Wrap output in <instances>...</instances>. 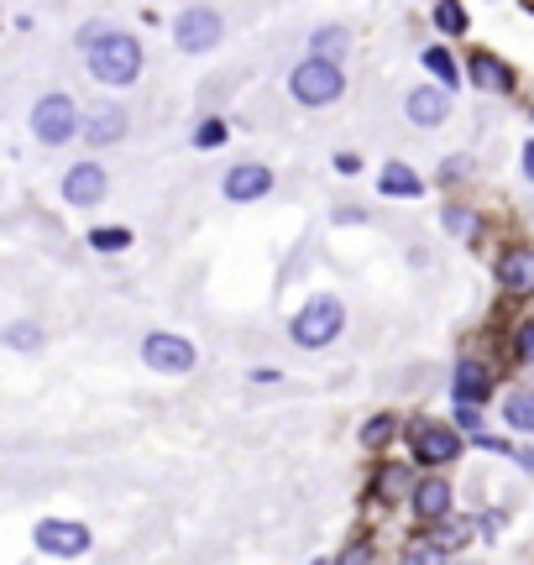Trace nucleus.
Listing matches in <instances>:
<instances>
[{"label":"nucleus","mask_w":534,"mask_h":565,"mask_svg":"<svg viewBox=\"0 0 534 565\" xmlns=\"http://www.w3.org/2000/svg\"><path fill=\"white\" fill-rule=\"evenodd\" d=\"M89 246L94 252H120V246H131V231L126 226H100V231H89Z\"/></svg>","instance_id":"obj_21"},{"label":"nucleus","mask_w":534,"mask_h":565,"mask_svg":"<svg viewBox=\"0 0 534 565\" xmlns=\"http://www.w3.org/2000/svg\"><path fill=\"white\" fill-rule=\"evenodd\" d=\"M415 455L424 461V466H445V461H456V455H461V440H456L445 424L419 419V424H415Z\"/></svg>","instance_id":"obj_7"},{"label":"nucleus","mask_w":534,"mask_h":565,"mask_svg":"<svg viewBox=\"0 0 534 565\" xmlns=\"http://www.w3.org/2000/svg\"><path fill=\"white\" fill-rule=\"evenodd\" d=\"M435 27H441L445 37H461V31H467V11H461L456 0H441V5H435Z\"/></svg>","instance_id":"obj_19"},{"label":"nucleus","mask_w":534,"mask_h":565,"mask_svg":"<svg viewBox=\"0 0 534 565\" xmlns=\"http://www.w3.org/2000/svg\"><path fill=\"white\" fill-rule=\"evenodd\" d=\"M341 325H346V309H341L335 298H309V304H304V309L294 314L289 335H294L298 346L320 351V346H330V341L341 335Z\"/></svg>","instance_id":"obj_3"},{"label":"nucleus","mask_w":534,"mask_h":565,"mask_svg":"<svg viewBox=\"0 0 534 565\" xmlns=\"http://www.w3.org/2000/svg\"><path fill=\"white\" fill-rule=\"evenodd\" d=\"M387 435H393V419H367V424H361V446H383Z\"/></svg>","instance_id":"obj_24"},{"label":"nucleus","mask_w":534,"mask_h":565,"mask_svg":"<svg viewBox=\"0 0 534 565\" xmlns=\"http://www.w3.org/2000/svg\"><path fill=\"white\" fill-rule=\"evenodd\" d=\"M142 361H148L152 372H189L194 367V346L183 341V335H148V346H142Z\"/></svg>","instance_id":"obj_6"},{"label":"nucleus","mask_w":534,"mask_h":565,"mask_svg":"<svg viewBox=\"0 0 534 565\" xmlns=\"http://www.w3.org/2000/svg\"><path fill=\"white\" fill-rule=\"evenodd\" d=\"M79 48L89 53V68L100 85H131L142 74V48L137 37L126 31H105V27H85L79 31Z\"/></svg>","instance_id":"obj_1"},{"label":"nucleus","mask_w":534,"mask_h":565,"mask_svg":"<svg viewBox=\"0 0 534 565\" xmlns=\"http://www.w3.org/2000/svg\"><path fill=\"white\" fill-rule=\"evenodd\" d=\"M194 142H200V147H220V142H226V126H220V120H205V126L194 131Z\"/></svg>","instance_id":"obj_26"},{"label":"nucleus","mask_w":534,"mask_h":565,"mask_svg":"<svg viewBox=\"0 0 534 565\" xmlns=\"http://www.w3.org/2000/svg\"><path fill=\"white\" fill-rule=\"evenodd\" d=\"M37 544L48 555H79V550H89V529L74 524V518H42L37 524Z\"/></svg>","instance_id":"obj_8"},{"label":"nucleus","mask_w":534,"mask_h":565,"mask_svg":"<svg viewBox=\"0 0 534 565\" xmlns=\"http://www.w3.org/2000/svg\"><path fill=\"white\" fill-rule=\"evenodd\" d=\"M267 189H272V174H267L263 163H241L226 174V200H237V205H252V200H263Z\"/></svg>","instance_id":"obj_9"},{"label":"nucleus","mask_w":534,"mask_h":565,"mask_svg":"<svg viewBox=\"0 0 534 565\" xmlns=\"http://www.w3.org/2000/svg\"><path fill=\"white\" fill-rule=\"evenodd\" d=\"M378 487H383V498H398V492L409 487V472H404V466H383V476H378Z\"/></svg>","instance_id":"obj_25"},{"label":"nucleus","mask_w":534,"mask_h":565,"mask_svg":"<svg viewBox=\"0 0 534 565\" xmlns=\"http://www.w3.org/2000/svg\"><path fill=\"white\" fill-rule=\"evenodd\" d=\"M424 68H430L441 85H461V68L450 63V53H445V48H424Z\"/></svg>","instance_id":"obj_18"},{"label":"nucleus","mask_w":534,"mask_h":565,"mask_svg":"<svg viewBox=\"0 0 534 565\" xmlns=\"http://www.w3.org/2000/svg\"><path fill=\"white\" fill-rule=\"evenodd\" d=\"M116 137H126V111H116V105H100L94 116H85V142H116Z\"/></svg>","instance_id":"obj_13"},{"label":"nucleus","mask_w":534,"mask_h":565,"mask_svg":"<svg viewBox=\"0 0 534 565\" xmlns=\"http://www.w3.org/2000/svg\"><path fill=\"white\" fill-rule=\"evenodd\" d=\"M346 42H352V37H346L341 27L315 31V53H320V59H341V53H346Z\"/></svg>","instance_id":"obj_22"},{"label":"nucleus","mask_w":534,"mask_h":565,"mask_svg":"<svg viewBox=\"0 0 534 565\" xmlns=\"http://www.w3.org/2000/svg\"><path fill=\"white\" fill-rule=\"evenodd\" d=\"M445 231H456V236H472V231H476V215H472V209H461V205H450V209H445Z\"/></svg>","instance_id":"obj_23"},{"label":"nucleus","mask_w":534,"mask_h":565,"mask_svg":"<svg viewBox=\"0 0 534 565\" xmlns=\"http://www.w3.org/2000/svg\"><path fill=\"white\" fill-rule=\"evenodd\" d=\"M493 393V372L482 361H461L456 367V403H482Z\"/></svg>","instance_id":"obj_12"},{"label":"nucleus","mask_w":534,"mask_h":565,"mask_svg":"<svg viewBox=\"0 0 534 565\" xmlns=\"http://www.w3.org/2000/svg\"><path fill=\"white\" fill-rule=\"evenodd\" d=\"M5 341H11V346H37V330H31V325H11V330H5Z\"/></svg>","instance_id":"obj_27"},{"label":"nucleus","mask_w":534,"mask_h":565,"mask_svg":"<svg viewBox=\"0 0 534 565\" xmlns=\"http://www.w3.org/2000/svg\"><path fill=\"white\" fill-rule=\"evenodd\" d=\"M504 419L513 424V429H530L534 435V393H519L513 403H504Z\"/></svg>","instance_id":"obj_20"},{"label":"nucleus","mask_w":534,"mask_h":565,"mask_svg":"<svg viewBox=\"0 0 534 565\" xmlns=\"http://www.w3.org/2000/svg\"><path fill=\"white\" fill-rule=\"evenodd\" d=\"M63 200L68 205H100L105 200V174L94 163H79L68 179H63Z\"/></svg>","instance_id":"obj_10"},{"label":"nucleus","mask_w":534,"mask_h":565,"mask_svg":"<svg viewBox=\"0 0 534 565\" xmlns=\"http://www.w3.org/2000/svg\"><path fill=\"white\" fill-rule=\"evenodd\" d=\"M378 189H383L387 200H415V194H419V174H409L404 163H387L383 174H378Z\"/></svg>","instance_id":"obj_16"},{"label":"nucleus","mask_w":534,"mask_h":565,"mask_svg":"<svg viewBox=\"0 0 534 565\" xmlns=\"http://www.w3.org/2000/svg\"><path fill=\"white\" fill-rule=\"evenodd\" d=\"M174 42L183 53H209L215 42H220V16L209 11V5H194V11H183L174 22Z\"/></svg>","instance_id":"obj_5"},{"label":"nucleus","mask_w":534,"mask_h":565,"mask_svg":"<svg viewBox=\"0 0 534 565\" xmlns=\"http://www.w3.org/2000/svg\"><path fill=\"white\" fill-rule=\"evenodd\" d=\"M524 174H530V183H534V142L524 147Z\"/></svg>","instance_id":"obj_29"},{"label":"nucleus","mask_w":534,"mask_h":565,"mask_svg":"<svg viewBox=\"0 0 534 565\" xmlns=\"http://www.w3.org/2000/svg\"><path fill=\"white\" fill-rule=\"evenodd\" d=\"M289 90H294L298 105H330V100H341V90H346V74L335 68L330 59H304L294 68V79H289Z\"/></svg>","instance_id":"obj_2"},{"label":"nucleus","mask_w":534,"mask_h":565,"mask_svg":"<svg viewBox=\"0 0 534 565\" xmlns=\"http://www.w3.org/2000/svg\"><path fill=\"white\" fill-rule=\"evenodd\" d=\"M415 513L419 518H445V513H450V481H441V476L419 481L415 487Z\"/></svg>","instance_id":"obj_14"},{"label":"nucleus","mask_w":534,"mask_h":565,"mask_svg":"<svg viewBox=\"0 0 534 565\" xmlns=\"http://www.w3.org/2000/svg\"><path fill=\"white\" fill-rule=\"evenodd\" d=\"M445 111H450V105H445V90H415L409 94V120H415V126H441Z\"/></svg>","instance_id":"obj_15"},{"label":"nucleus","mask_w":534,"mask_h":565,"mask_svg":"<svg viewBox=\"0 0 534 565\" xmlns=\"http://www.w3.org/2000/svg\"><path fill=\"white\" fill-rule=\"evenodd\" d=\"M472 85H482V90H508V68L498 59H472Z\"/></svg>","instance_id":"obj_17"},{"label":"nucleus","mask_w":534,"mask_h":565,"mask_svg":"<svg viewBox=\"0 0 534 565\" xmlns=\"http://www.w3.org/2000/svg\"><path fill=\"white\" fill-rule=\"evenodd\" d=\"M519 361H530V367H534V320L519 330Z\"/></svg>","instance_id":"obj_28"},{"label":"nucleus","mask_w":534,"mask_h":565,"mask_svg":"<svg viewBox=\"0 0 534 565\" xmlns=\"http://www.w3.org/2000/svg\"><path fill=\"white\" fill-rule=\"evenodd\" d=\"M31 131H37L48 147L68 142V137L79 131V111H74V100H68V94H48V100L37 105V116H31Z\"/></svg>","instance_id":"obj_4"},{"label":"nucleus","mask_w":534,"mask_h":565,"mask_svg":"<svg viewBox=\"0 0 534 565\" xmlns=\"http://www.w3.org/2000/svg\"><path fill=\"white\" fill-rule=\"evenodd\" d=\"M498 278H504L508 294H534V252H530V246H513V252H504Z\"/></svg>","instance_id":"obj_11"}]
</instances>
